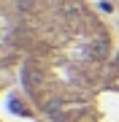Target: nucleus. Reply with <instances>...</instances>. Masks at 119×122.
I'll return each mask as SVG.
<instances>
[{"label": "nucleus", "mask_w": 119, "mask_h": 122, "mask_svg": "<svg viewBox=\"0 0 119 122\" xmlns=\"http://www.w3.org/2000/svg\"><path fill=\"white\" fill-rule=\"evenodd\" d=\"M116 49L95 0H0V71L52 119L87 103Z\"/></svg>", "instance_id": "obj_1"}, {"label": "nucleus", "mask_w": 119, "mask_h": 122, "mask_svg": "<svg viewBox=\"0 0 119 122\" xmlns=\"http://www.w3.org/2000/svg\"><path fill=\"white\" fill-rule=\"evenodd\" d=\"M54 122H119V49L87 103L65 111Z\"/></svg>", "instance_id": "obj_2"}, {"label": "nucleus", "mask_w": 119, "mask_h": 122, "mask_svg": "<svg viewBox=\"0 0 119 122\" xmlns=\"http://www.w3.org/2000/svg\"><path fill=\"white\" fill-rule=\"evenodd\" d=\"M106 14H119V0H95Z\"/></svg>", "instance_id": "obj_3"}]
</instances>
